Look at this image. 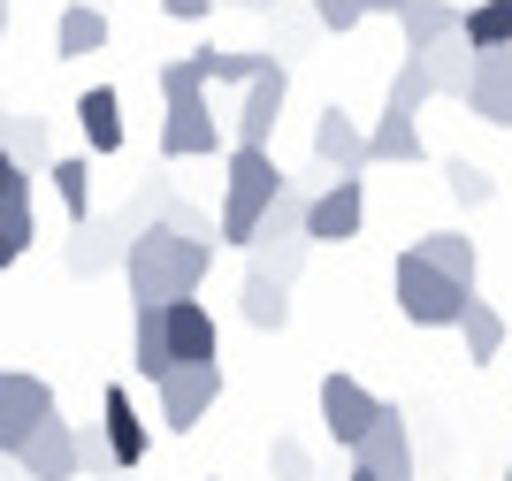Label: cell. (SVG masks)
Listing matches in <instances>:
<instances>
[{"instance_id": "cell-38", "label": "cell", "mask_w": 512, "mask_h": 481, "mask_svg": "<svg viewBox=\"0 0 512 481\" xmlns=\"http://www.w3.org/2000/svg\"><path fill=\"white\" fill-rule=\"evenodd\" d=\"M161 16H176V23H199V16H214V0H161Z\"/></svg>"}, {"instance_id": "cell-23", "label": "cell", "mask_w": 512, "mask_h": 481, "mask_svg": "<svg viewBox=\"0 0 512 481\" xmlns=\"http://www.w3.org/2000/svg\"><path fill=\"white\" fill-rule=\"evenodd\" d=\"M0 153H8L23 176H46V168H54V138H46L39 115H8V123H0Z\"/></svg>"}, {"instance_id": "cell-43", "label": "cell", "mask_w": 512, "mask_h": 481, "mask_svg": "<svg viewBox=\"0 0 512 481\" xmlns=\"http://www.w3.org/2000/svg\"><path fill=\"white\" fill-rule=\"evenodd\" d=\"M230 8H253V0H230Z\"/></svg>"}, {"instance_id": "cell-27", "label": "cell", "mask_w": 512, "mask_h": 481, "mask_svg": "<svg viewBox=\"0 0 512 481\" xmlns=\"http://www.w3.org/2000/svg\"><path fill=\"white\" fill-rule=\"evenodd\" d=\"M459 39H467L474 54H505L512 46V0H474V8H459Z\"/></svg>"}, {"instance_id": "cell-20", "label": "cell", "mask_w": 512, "mask_h": 481, "mask_svg": "<svg viewBox=\"0 0 512 481\" xmlns=\"http://www.w3.org/2000/svg\"><path fill=\"white\" fill-rule=\"evenodd\" d=\"M130 367H138V382H161L176 367L169 359V321H161V306H146V298H130Z\"/></svg>"}, {"instance_id": "cell-13", "label": "cell", "mask_w": 512, "mask_h": 481, "mask_svg": "<svg viewBox=\"0 0 512 481\" xmlns=\"http://www.w3.org/2000/svg\"><path fill=\"white\" fill-rule=\"evenodd\" d=\"M100 436H107V466H115V474L146 466L153 428H146V413H138V398H130L123 382H115V390H100Z\"/></svg>"}, {"instance_id": "cell-19", "label": "cell", "mask_w": 512, "mask_h": 481, "mask_svg": "<svg viewBox=\"0 0 512 481\" xmlns=\"http://www.w3.org/2000/svg\"><path fill=\"white\" fill-rule=\"evenodd\" d=\"M413 168V161H428V146H421V115H398V107H383L375 115V130H367V168Z\"/></svg>"}, {"instance_id": "cell-2", "label": "cell", "mask_w": 512, "mask_h": 481, "mask_svg": "<svg viewBox=\"0 0 512 481\" xmlns=\"http://www.w3.org/2000/svg\"><path fill=\"white\" fill-rule=\"evenodd\" d=\"M153 84H161V100H169V115H161V153H169V161H214V153H230V130L214 115L207 84L192 77V62H161Z\"/></svg>"}, {"instance_id": "cell-8", "label": "cell", "mask_w": 512, "mask_h": 481, "mask_svg": "<svg viewBox=\"0 0 512 481\" xmlns=\"http://www.w3.org/2000/svg\"><path fill=\"white\" fill-rule=\"evenodd\" d=\"M314 405H321V428H329V443H337L344 459L360 451V436L375 428V413H383V398H375L360 375H321Z\"/></svg>"}, {"instance_id": "cell-6", "label": "cell", "mask_w": 512, "mask_h": 481, "mask_svg": "<svg viewBox=\"0 0 512 481\" xmlns=\"http://www.w3.org/2000/svg\"><path fill=\"white\" fill-rule=\"evenodd\" d=\"M390 298H398V314H406L413 329H459V314H467L474 291H459L451 275H436L421 252L406 245L398 260H390Z\"/></svg>"}, {"instance_id": "cell-12", "label": "cell", "mask_w": 512, "mask_h": 481, "mask_svg": "<svg viewBox=\"0 0 512 481\" xmlns=\"http://www.w3.org/2000/svg\"><path fill=\"white\" fill-rule=\"evenodd\" d=\"M352 459H360L375 481H421V466H413V428H406V413H398L390 398H383V413H375V428L360 436Z\"/></svg>"}, {"instance_id": "cell-37", "label": "cell", "mask_w": 512, "mask_h": 481, "mask_svg": "<svg viewBox=\"0 0 512 481\" xmlns=\"http://www.w3.org/2000/svg\"><path fill=\"white\" fill-rule=\"evenodd\" d=\"M31 184H39V176H23V168L0 153V207H31Z\"/></svg>"}, {"instance_id": "cell-26", "label": "cell", "mask_w": 512, "mask_h": 481, "mask_svg": "<svg viewBox=\"0 0 512 481\" xmlns=\"http://www.w3.org/2000/svg\"><path fill=\"white\" fill-rule=\"evenodd\" d=\"M46 184H54V199H62L69 230L100 214V207H92V153H69V161H54V168H46Z\"/></svg>"}, {"instance_id": "cell-24", "label": "cell", "mask_w": 512, "mask_h": 481, "mask_svg": "<svg viewBox=\"0 0 512 481\" xmlns=\"http://www.w3.org/2000/svg\"><path fill=\"white\" fill-rule=\"evenodd\" d=\"M398 31H406V54H428V46H444L459 31V8L451 0H406L398 8Z\"/></svg>"}, {"instance_id": "cell-7", "label": "cell", "mask_w": 512, "mask_h": 481, "mask_svg": "<svg viewBox=\"0 0 512 481\" xmlns=\"http://www.w3.org/2000/svg\"><path fill=\"white\" fill-rule=\"evenodd\" d=\"M54 413H62V405H54V382L46 375L0 367V459H16L23 443H31V428H46Z\"/></svg>"}, {"instance_id": "cell-41", "label": "cell", "mask_w": 512, "mask_h": 481, "mask_svg": "<svg viewBox=\"0 0 512 481\" xmlns=\"http://www.w3.org/2000/svg\"><path fill=\"white\" fill-rule=\"evenodd\" d=\"M344 481H375V474H367V466H360V459H352V474H344Z\"/></svg>"}, {"instance_id": "cell-33", "label": "cell", "mask_w": 512, "mask_h": 481, "mask_svg": "<svg viewBox=\"0 0 512 481\" xmlns=\"http://www.w3.org/2000/svg\"><path fill=\"white\" fill-rule=\"evenodd\" d=\"M31 237H39V207H0V275L31 252Z\"/></svg>"}, {"instance_id": "cell-16", "label": "cell", "mask_w": 512, "mask_h": 481, "mask_svg": "<svg viewBox=\"0 0 512 481\" xmlns=\"http://www.w3.org/2000/svg\"><path fill=\"white\" fill-rule=\"evenodd\" d=\"M16 466H23L31 481H77V428L54 413L46 428H31V443L16 451Z\"/></svg>"}, {"instance_id": "cell-17", "label": "cell", "mask_w": 512, "mask_h": 481, "mask_svg": "<svg viewBox=\"0 0 512 481\" xmlns=\"http://www.w3.org/2000/svg\"><path fill=\"white\" fill-rule=\"evenodd\" d=\"M467 107L482 123L512 130V46L505 54H474V84H467Z\"/></svg>"}, {"instance_id": "cell-31", "label": "cell", "mask_w": 512, "mask_h": 481, "mask_svg": "<svg viewBox=\"0 0 512 481\" xmlns=\"http://www.w3.org/2000/svg\"><path fill=\"white\" fill-rule=\"evenodd\" d=\"M428 100H436V84H428V62H421V54H398V69H390V92H383V107H398V115H421Z\"/></svg>"}, {"instance_id": "cell-36", "label": "cell", "mask_w": 512, "mask_h": 481, "mask_svg": "<svg viewBox=\"0 0 512 481\" xmlns=\"http://www.w3.org/2000/svg\"><path fill=\"white\" fill-rule=\"evenodd\" d=\"M268 474H276V481H314V459H306V443L276 436V451H268Z\"/></svg>"}, {"instance_id": "cell-42", "label": "cell", "mask_w": 512, "mask_h": 481, "mask_svg": "<svg viewBox=\"0 0 512 481\" xmlns=\"http://www.w3.org/2000/svg\"><path fill=\"white\" fill-rule=\"evenodd\" d=\"M8 16H16V8H8V0H0V39H8Z\"/></svg>"}, {"instance_id": "cell-10", "label": "cell", "mask_w": 512, "mask_h": 481, "mask_svg": "<svg viewBox=\"0 0 512 481\" xmlns=\"http://www.w3.org/2000/svg\"><path fill=\"white\" fill-rule=\"evenodd\" d=\"M283 100H291V69L268 54L260 77L245 84V100H237V123H230V146H276V123H283Z\"/></svg>"}, {"instance_id": "cell-1", "label": "cell", "mask_w": 512, "mask_h": 481, "mask_svg": "<svg viewBox=\"0 0 512 481\" xmlns=\"http://www.w3.org/2000/svg\"><path fill=\"white\" fill-rule=\"evenodd\" d=\"M214 268V245H192V237H176V230H138L123 252V283L130 298H146V306H176V298H199V283H207Z\"/></svg>"}, {"instance_id": "cell-35", "label": "cell", "mask_w": 512, "mask_h": 481, "mask_svg": "<svg viewBox=\"0 0 512 481\" xmlns=\"http://www.w3.org/2000/svg\"><path fill=\"white\" fill-rule=\"evenodd\" d=\"M306 8H314V23H321V31H337V39L367 23V0H306Z\"/></svg>"}, {"instance_id": "cell-44", "label": "cell", "mask_w": 512, "mask_h": 481, "mask_svg": "<svg viewBox=\"0 0 512 481\" xmlns=\"http://www.w3.org/2000/svg\"><path fill=\"white\" fill-rule=\"evenodd\" d=\"M505 481H512V459H505Z\"/></svg>"}, {"instance_id": "cell-5", "label": "cell", "mask_w": 512, "mask_h": 481, "mask_svg": "<svg viewBox=\"0 0 512 481\" xmlns=\"http://www.w3.org/2000/svg\"><path fill=\"white\" fill-rule=\"evenodd\" d=\"M161 199H169V184H138V199H130L123 214H92V222H77V237H69V275H107V268H123L130 237L161 222Z\"/></svg>"}, {"instance_id": "cell-3", "label": "cell", "mask_w": 512, "mask_h": 481, "mask_svg": "<svg viewBox=\"0 0 512 481\" xmlns=\"http://www.w3.org/2000/svg\"><path fill=\"white\" fill-rule=\"evenodd\" d=\"M283 191V168H276V146H230L222 153V214H214V245H253L260 214L276 207Z\"/></svg>"}, {"instance_id": "cell-32", "label": "cell", "mask_w": 512, "mask_h": 481, "mask_svg": "<svg viewBox=\"0 0 512 481\" xmlns=\"http://www.w3.org/2000/svg\"><path fill=\"white\" fill-rule=\"evenodd\" d=\"M444 184H451L459 207H490V199H497V176H490V168H474V161H459V153L444 161Z\"/></svg>"}, {"instance_id": "cell-39", "label": "cell", "mask_w": 512, "mask_h": 481, "mask_svg": "<svg viewBox=\"0 0 512 481\" xmlns=\"http://www.w3.org/2000/svg\"><path fill=\"white\" fill-rule=\"evenodd\" d=\"M398 8H406V0H367V16H398Z\"/></svg>"}, {"instance_id": "cell-25", "label": "cell", "mask_w": 512, "mask_h": 481, "mask_svg": "<svg viewBox=\"0 0 512 481\" xmlns=\"http://www.w3.org/2000/svg\"><path fill=\"white\" fill-rule=\"evenodd\" d=\"M421 62H428V84H436V100H467V84H474V46L459 39V31H451L444 46H428Z\"/></svg>"}, {"instance_id": "cell-15", "label": "cell", "mask_w": 512, "mask_h": 481, "mask_svg": "<svg viewBox=\"0 0 512 481\" xmlns=\"http://www.w3.org/2000/svg\"><path fill=\"white\" fill-rule=\"evenodd\" d=\"M161 321H169V359L176 367H222V329H214V314L199 298L161 306Z\"/></svg>"}, {"instance_id": "cell-11", "label": "cell", "mask_w": 512, "mask_h": 481, "mask_svg": "<svg viewBox=\"0 0 512 481\" xmlns=\"http://www.w3.org/2000/svg\"><path fill=\"white\" fill-rule=\"evenodd\" d=\"M153 398H161V428L192 436L199 420L214 413V398H222V367H169L153 382Z\"/></svg>"}, {"instance_id": "cell-14", "label": "cell", "mask_w": 512, "mask_h": 481, "mask_svg": "<svg viewBox=\"0 0 512 481\" xmlns=\"http://www.w3.org/2000/svg\"><path fill=\"white\" fill-rule=\"evenodd\" d=\"M314 168L321 176H367V130L352 123L337 100L314 115Z\"/></svg>"}, {"instance_id": "cell-28", "label": "cell", "mask_w": 512, "mask_h": 481, "mask_svg": "<svg viewBox=\"0 0 512 481\" xmlns=\"http://www.w3.org/2000/svg\"><path fill=\"white\" fill-rule=\"evenodd\" d=\"M459 344H467L474 367H490L505 352V314H497L490 298H467V314H459Z\"/></svg>"}, {"instance_id": "cell-4", "label": "cell", "mask_w": 512, "mask_h": 481, "mask_svg": "<svg viewBox=\"0 0 512 481\" xmlns=\"http://www.w3.org/2000/svg\"><path fill=\"white\" fill-rule=\"evenodd\" d=\"M306 199H314V184H291L283 176V191H276V207L260 214V230H253V245H245V268H260L268 283H299V268H306Z\"/></svg>"}, {"instance_id": "cell-22", "label": "cell", "mask_w": 512, "mask_h": 481, "mask_svg": "<svg viewBox=\"0 0 512 481\" xmlns=\"http://www.w3.org/2000/svg\"><path fill=\"white\" fill-rule=\"evenodd\" d=\"M100 46H107V8L69 0L62 23H54V54H62V62H85V54H100Z\"/></svg>"}, {"instance_id": "cell-30", "label": "cell", "mask_w": 512, "mask_h": 481, "mask_svg": "<svg viewBox=\"0 0 512 481\" xmlns=\"http://www.w3.org/2000/svg\"><path fill=\"white\" fill-rule=\"evenodd\" d=\"M237 298H245V321H253V329H283V321H291V291H283V283H268L260 268H245Z\"/></svg>"}, {"instance_id": "cell-34", "label": "cell", "mask_w": 512, "mask_h": 481, "mask_svg": "<svg viewBox=\"0 0 512 481\" xmlns=\"http://www.w3.org/2000/svg\"><path fill=\"white\" fill-rule=\"evenodd\" d=\"M161 230H176V237H192V245H214V214H199L192 199H161Z\"/></svg>"}, {"instance_id": "cell-46", "label": "cell", "mask_w": 512, "mask_h": 481, "mask_svg": "<svg viewBox=\"0 0 512 481\" xmlns=\"http://www.w3.org/2000/svg\"><path fill=\"white\" fill-rule=\"evenodd\" d=\"M0 123H8V115H0Z\"/></svg>"}, {"instance_id": "cell-18", "label": "cell", "mask_w": 512, "mask_h": 481, "mask_svg": "<svg viewBox=\"0 0 512 481\" xmlns=\"http://www.w3.org/2000/svg\"><path fill=\"white\" fill-rule=\"evenodd\" d=\"M77 130H85V146L100 153H123V92L115 84H85L77 92Z\"/></svg>"}, {"instance_id": "cell-29", "label": "cell", "mask_w": 512, "mask_h": 481, "mask_svg": "<svg viewBox=\"0 0 512 481\" xmlns=\"http://www.w3.org/2000/svg\"><path fill=\"white\" fill-rule=\"evenodd\" d=\"M184 62H192V77H199V84H237V92H245V84L260 77V62H268V54H230V46H199V54H184Z\"/></svg>"}, {"instance_id": "cell-9", "label": "cell", "mask_w": 512, "mask_h": 481, "mask_svg": "<svg viewBox=\"0 0 512 481\" xmlns=\"http://www.w3.org/2000/svg\"><path fill=\"white\" fill-rule=\"evenodd\" d=\"M367 222V176H329L306 199V245H352Z\"/></svg>"}, {"instance_id": "cell-45", "label": "cell", "mask_w": 512, "mask_h": 481, "mask_svg": "<svg viewBox=\"0 0 512 481\" xmlns=\"http://www.w3.org/2000/svg\"><path fill=\"white\" fill-rule=\"evenodd\" d=\"M0 115H8V100H0Z\"/></svg>"}, {"instance_id": "cell-21", "label": "cell", "mask_w": 512, "mask_h": 481, "mask_svg": "<svg viewBox=\"0 0 512 481\" xmlns=\"http://www.w3.org/2000/svg\"><path fill=\"white\" fill-rule=\"evenodd\" d=\"M413 252H421L436 275H451L459 291H474V275H482V252H474V237H467V230H428Z\"/></svg>"}, {"instance_id": "cell-40", "label": "cell", "mask_w": 512, "mask_h": 481, "mask_svg": "<svg viewBox=\"0 0 512 481\" xmlns=\"http://www.w3.org/2000/svg\"><path fill=\"white\" fill-rule=\"evenodd\" d=\"M0 481H31V474H23V466H16V459H0Z\"/></svg>"}]
</instances>
